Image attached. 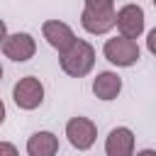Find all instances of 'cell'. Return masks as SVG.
<instances>
[{
    "instance_id": "1",
    "label": "cell",
    "mask_w": 156,
    "mask_h": 156,
    "mask_svg": "<svg viewBox=\"0 0 156 156\" xmlns=\"http://www.w3.org/2000/svg\"><path fill=\"white\" fill-rule=\"evenodd\" d=\"M58 66L71 78H85L95 66V46L85 39H76L63 54H58Z\"/></svg>"
},
{
    "instance_id": "2",
    "label": "cell",
    "mask_w": 156,
    "mask_h": 156,
    "mask_svg": "<svg viewBox=\"0 0 156 156\" xmlns=\"http://www.w3.org/2000/svg\"><path fill=\"white\" fill-rule=\"evenodd\" d=\"M102 56H105L112 66H117V68H132V66L139 61L141 51H139L136 39H129V37L117 34V37H110V39L105 41Z\"/></svg>"
},
{
    "instance_id": "3",
    "label": "cell",
    "mask_w": 156,
    "mask_h": 156,
    "mask_svg": "<svg viewBox=\"0 0 156 156\" xmlns=\"http://www.w3.org/2000/svg\"><path fill=\"white\" fill-rule=\"evenodd\" d=\"M66 139L73 149L78 151H88L95 141H98V124L90 119V117H71L66 122Z\"/></svg>"
},
{
    "instance_id": "4",
    "label": "cell",
    "mask_w": 156,
    "mask_h": 156,
    "mask_svg": "<svg viewBox=\"0 0 156 156\" xmlns=\"http://www.w3.org/2000/svg\"><path fill=\"white\" fill-rule=\"evenodd\" d=\"M12 100L20 110H37L44 102V83L34 76H24L12 85Z\"/></svg>"
},
{
    "instance_id": "5",
    "label": "cell",
    "mask_w": 156,
    "mask_h": 156,
    "mask_svg": "<svg viewBox=\"0 0 156 156\" xmlns=\"http://www.w3.org/2000/svg\"><path fill=\"white\" fill-rule=\"evenodd\" d=\"M144 27H146V15H144V7L136 5V2H127L117 10V32L122 37H129V39H139L144 34Z\"/></svg>"
},
{
    "instance_id": "6",
    "label": "cell",
    "mask_w": 156,
    "mask_h": 156,
    "mask_svg": "<svg viewBox=\"0 0 156 156\" xmlns=\"http://www.w3.org/2000/svg\"><path fill=\"white\" fill-rule=\"evenodd\" d=\"M80 27L88 34L102 37L117 27V10H98V7H83L80 12Z\"/></svg>"
},
{
    "instance_id": "7",
    "label": "cell",
    "mask_w": 156,
    "mask_h": 156,
    "mask_svg": "<svg viewBox=\"0 0 156 156\" xmlns=\"http://www.w3.org/2000/svg\"><path fill=\"white\" fill-rule=\"evenodd\" d=\"M2 54L10 61L24 63L37 54V39L29 32H12L7 34V39L2 41Z\"/></svg>"
},
{
    "instance_id": "8",
    "label": "cell",
    "mask_w": 156,
    "mask_h": 156,
    "mask_svg": "<svg viewBox=\"0 0 156 156\" xmlns=\"http://www.w3.org/2000/svg\"><path fill=\"white\" fill-rule=\"evenodd\" d=\"M41 37L46 39V44L51 49H56L58 54H63L68 46H73V41L78 39L76 32L71 29V24L61 22V20H46L41 24Z\"/></svg>"
},
{
    "instance_id": "9",
    "label": "cell",
    "mask_w": 156,
    "mask_h": 156,
    "mask_svg": "<svg viewBox=\"0 0 156 156\" xmlns=\"http://www.w3.org/2000/svg\"><path fill=\"white\" fill-rule=\"evenodd\" d=\"M136 136L129 127H115L105 136V156H134Z\"/></svg>"
},
{
    "instance_id": "10",
    "label": "cell",
    "mask_w": 156,
    "mask_h": 156,
    "mask_svg": "<svg viewBox=\"0 0 156 156\" xmlns=\"http://www.w3.org/2000/svg\"><path fill=\"white\" fill-rule=\"evenodd\" d=\"M119 93H122V78H119V73H115V71H100L93 78V95L98 100L110 102Z\"/></svg>"
},
{
    "instance_id": "11",
    "label": "cell",
    "mask_w": 156,
    "mask_h": 156,
    "mask_svg": "<svg viewBox=\"0 0 156 156\" xmlns=\"http://www.w3.org/2000/svg\"><path fill=\"white\" fill-rule=\"evenodd\" d=\"M27 156H56L58 154V136L49 129L34 132L27 139Z\"/></svg>"
},
{
    "instance_id": "12",
    "label": "cell",
    "mask_w": 156,
    "mask_h": 156,
    "mask_svg": "<svg viewBox=\"0 0 156 156\" xmlns=\"http://www.w3.org/2000/svg\"><path fill=\"white\" fill-rule=\"evenodd\" d=\"M83 7H98V10H115V0H83Z\"/></svg>"
},
{
    "instance_id": "13",
    "label": "cell",
    "mask_w": 156,
    "mask_h": 156,
    "mask_svg": "<svg viewBox=\"0 0 156 156\" xmlns=\"http://www.w3.org/2000/svg\"><path fill=\"white\" fill-rule=\"evenodd\" d=\"M0 156H20V151L12 141H0Z\"/></svg>"
},
{
    "instance_id": "14",
    "label": "cell",
    "mask_w": 156,
    "mask_h": 156,
    "mask_svg": "<svg viewBox=\"0 0 156 156\" xmlns=\"http://www.w3.org/2000/svg\"><path fill=\"white\" fill-rule=\"evenodd\" d=\"M146 49L151 56H156V27L149 29V34H146Z\"/></svg>"
},
{
    "instance_id": "15",
    "label": "cell",
    "mask_w": 156,
    "mask_h": 156,
    "mask_svg": "<svg viewBox=\"0 0 156 156\" xmlns=\"http://www.w3.org/2000/svg\"><path fill=\"white\" fill-rule=\"evenodd\" d=\"M5 39H7V24H5V20H0V46Z\"/></svg>"
},
{
    "instance_id": "16",
    "label": "cell",
    "mask_w": 156,
    "mask_h": 156,
    "mask_svg": "<svg viewBox=\"0 0 156 156\" xmlns=\"http://www.w3.org/2000/svg\"><path fill=\"white\" fill-rule=\"evenodd\" d=\"M134 156H156V149H141V151H136Z\"/></svg>"
},
{
    "instance_id": "17",
    "label": "cell",
    "mask_w": 156,
    "mask_h": 156,
    "mask_svg": "<svg viewBox=\"0 0 156 156\" xmlns=\"http://www.w3.org/2000/svg\"><path fill=\"white\" fill-rule=\"evenodd\" d=\"M5 117H7V110H5V102H2V98H0V124L5 122Z\"/></svg>"
},
{
    "instance_id": "18",
    "label": "cell",
    "mask_w": 156,
    "mask_h": 156,
    "mask_svg": "<svg viewBox=\"0 0 156 156\" xmlns=\"http://www.w3.org/2000/svg\"><path fill=\"white\" fill-rule=\"evenodd\" d=\"M0 78H2V63H0Z\"/></svg>"
},
{
    "instance_id": "19",
    "label": "cell",
    "mask_w": 156,
    "mask_h": 156,
    "mask_svg": "<svg viewBox=\"0 0 156 156\" xmlns=\"http://www.w3.org/2000/svg\"><path fill=\"white\" fill-rule=\"evenodd\" d=\"M151 2H154V7H156V0H151Z\"/></svg>"
}]
</instances>
